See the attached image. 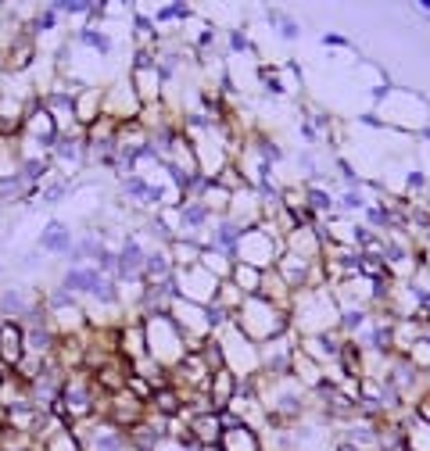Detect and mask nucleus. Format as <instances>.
<instances>
[{
  "label": "nucleus",
  "mask_w": 430,
  "mask_h": 451,
  "mask_svg": "<svg viewBox=\"0 0 430 451\" xmlns=\"http://www.w3.org/2000/svg\"><path fill=\"white\" fill-rule=\"evenodd\" d=\"M233 326L248 336L251 344H269L277 336H287L291 333V308H280L273 301H265L262 294L248 298L237 312H233Z\"/></svg>",
  "instance_id": "obj_1"
},
{
  "label": "nucleus",
  "mask_w": 430,
  "mask_h": 451,
  "mask_svg": "<svg viewBox=\"0 0 430 451\" xmlns=\"http://www.w3.org/2000/svg\"><path fill=\"white\" fill-rule=\"evenodd\" d=\"M337 315H341V305H337L330 287L301 291V294L291 298V329L298 336H312V333H322V329H334Z\"/></svg>",
  "instance_id": "obj_2"
},
{
  "label": "nucleus",
  "mask_w": 430,
  "mask_h": 451,
  "mask_svg": "<svg viewBox=\"0 0 430 451\" xmlns=\"http://www.w3.org/2000/svg\"><path fill=\"white\" fill-rule=\"evenodd\" d=\"M144 333H147V358L161 362V365H176L187 355V341H183V329L176 326L173 312L169 315H154L144 319Z\"/></svg>",
  "instance_id": "obj_3"
},
{
  "label": "nucleus",
  "mask_w": 430,
  "mask_h": 451,
  "mask_svg": "<svg viewBox=\"0 0 430 451\" xmlns=\"http://www.w3.org/2000/svg\"><path fill=\"white\" fill-rule=\"evenodd\" d=\"M0 76H15V79H22V76H29L33 72V65L40 62V40L36 36H29V29H18V33H11L8 40H4V47H0Z\"/></svg>",
  "instance_id": "obj_4"
},
{
  "label": "nucleus",
  "mask_w": 430,
  "mask_h": 451,
  "mask_svg": "<svg viewBox=\"0 0 430 451\" xmlns=\"http://www.w3.org/2000/svg\"><path fill=\"white\" fill-rule=\"evenodd\" d=\"M62 409H65V426H76L83 419L93 416V405H97V387L86 373H69L65 387H62Z\"/></svg>",
  "instance_id": "obj_5"
},
{
  "label": "nucleus",
  "mask_w": 430,
  "mask_h": 451,
  "mask_svg": "<svg viewBox=\"0 0 430 451\" xmlns=\"http://www.w3.org/2000/svg\"><path fill=\"white\" fill-rule=\"evenodd\" d=\"M151 247H154V244L144 237L140 226H129L126 237H122V244H119V272H115L119 283H133V279L144 276V265H147Z\"/></svg>",
  "instance_id": "obj_6"
},
{
  "label": "nucleus",
  "mask_w": 430,
  "mask_h": 451,
  "mask_svg": "<svg viewBox=\"0 0 430 451\" xmlns=\"http://www.w3.org/2000/svg\"><path fill=\"white\" fill-rule=\"evenodd\" d=\"M104 115H112L115 122H133L144 115V104H140L129 76H115L104 86Z\"/></svg>",
  "instance_id": "obj_7"
},
{
  "label": "nucleus",
  "mask_w": 430,
  "mask_h": 451,
  "mask_svg": "<svg viewBox=\"0 0 430 451\" xmlns=\"http://www.w3.org/2000/svg\"><path fill=\"white\" fill-rule=\"evenodd\" d=\"M72 433L79 437L83 451H129L126 433H122V430H115L108 419H97V416H90V419L76 423V426H72Z\"/></svg>",
  "instance_id": "obj_8"
},
{
  "label": "nucleus",
  "mask_w": 430,
  "mask_h": 451,
  "mask_svg": "<svg viewBox=\"0 0 430 451\" xmlns=\"http://www.w3.org/2000/svg\"><path fill=\"white\" fill-rule=\"evenodd\" d=\"M223 279H215L211 272H204L201 265L197 269H187V272H176V298L180 301H190V305H211L215 301V291H219Z\"/></svg>",
  "instance_id": "obj_9"
},
{
  "label": "nucleus",
  "mask_w": 430,
  "mask_h": 451,
  "mask_svg": "<svg viewBox=\"0 0 430 451\" xmlns=\"http://www.w3.org/2000/svg\"><path fill=\"white\" fill-rule=\"evenodd\" d=\"M76 244V230H72V222L58 218V215H50L43 226H40V233H36V247L47 254V258H69Z\"/></svg>",
  "instance_id": "obj_10"
},
{
  "label": "nucleus",
  "mask_w": 430,
  "mask_h": 451,
  "mask_svg": "<svg viewBox=\"0 0 430 451\" xmlns=\"http://www.w3.org/2000/svg\"><path fill=\"white\" fill-rule=\"evenodd\" d=\"M144 416H147V405H144V402H136L129 390H122V394H112V398H108V409H104V416H100V419H108L115 430L129 433L136 423H144Z\"/></svg>",
  "instance_id": "obj_11"
},
{
  "label": "nucleus",
  "mask_w": 430,
  "mask_h": 451,
  "mask_svg": "<svg viewBox=\"0 0 430 451\" xmlns=\"http://www.w3.org/2000/svg\"><path fill=\"white\" fill-rule=\"evenodd\" d=\"M50 161H54V172L76 180V172L83 168V133L79 129L62 133L58 144H54V151H50Z\"/></svg>",
  "instance_id": "obj_12"
},
{
  "label": "nucleus",
  "mask_w": 430,
  "mask_h": 451,
  "mask_svg": "<svg viewBox=\"0 0 430 451\" xmlns=\"http://www.w3.org/2000/svg\"><path fill=\"white\" fill-rule=\"evenodd\" d=\"M58 283H62L69 294H76L79 301H90V298L97 294V287L104 283V272H100L97 265H65Z\"/></svg>",
  "instance_id": "obj_13"
},
{
  "label": "nucleus",
  "mask_w": 430,
  "mask_h": 451,
  "mask_svg": "<svg viewBox=\"0 0 430 451\" xmlns=\"http://www.w3.org/2000/svg\"><path fill=\"white\" fill-rule=\"evenodd\" d=\"M22 358H25V326L22 322H0V365L8 373H15Z\"/></svg>",
  "instance_id": "obj_14"
},
{
  "label": "nucleus",
  "mask_w": 430,
  "mask_h": 451,
  "mask_svg": "<svg viewBox=\"0 0 430 451\" xmlns=\"http://www.w3.org/2000/svg\"><path fill=\"white\" fill-rule=\"evenodd\" d=\"M69 36H72V43H76L79 50H90L93 58H112V54H115V36L108 33L104 25H97V29H90V25H76Z\"/></svg>",
  "instance_id": "obj_15"
},
{
  "label": "nucleus",
  "mask_w": 430,
  "mask_h": 451,
  "mask_svg": "<svg viewBox=\"0 0 430 451\" xmlns=\"http://www.w3.org/2000/svg\"><path fill=\"white\" fill-rule=\"evenodd\" d=\"M248 147H251V154H255L262 165H269V168H284V165H287V151H284V144H280L273 133H265V129H251Z\"/></svg>",
  "instance_id": "obj_16"
},
{
  "label": "nucleus",
  "mask_w": 430,
  "mask_h": 451,
  "mask_svg": "<svg viewBox=\"0 0 430 451\" xmlns=\"http://www.w3.org/2000/svg\"><path fill=\"white\" fill-rule=\"evenodd\" d=\"M315 262H319V258H315ZM273 269H277V276L287 283V291H291V294L308 291V269H312V262H308V258H298V254L284 251V258H280Z\"/></svg>",
  "instance_id": "obj_17"
},
{
  "label": "nucleus",
  "mask_w": 430,
  "mask_h": 451,
  "mask_svg": "<svg viewBox=\"0 0 430 451\" xmlns=\"http://www.w3.org/2000/svg\"><path fill=\"white\" fill-rule=\"evenodd\" d=\"M104 115V86H86L83 93H76V129H90L97 119Z\"/></svg>",
  "instance_id": "obj_18"
},
{
  "label": "nucleus",
  "mask_w": 430,
  "mask_h": 451,
  "mask_svg": "<svg viewBox=\"0 0 430 451\" xmlns=\"http://www.w3.org/2000/svg\"><path fill=\"white\" fill-rule=\"evenodd\" d=\"M334 369H337L341 376H348V380H362V376L369 373V358H366L362 344L351 341V336H344V344H341V355H337Z\"/></svg>",
  "instance_id": "obj_19"
},
{
  "label": "nucleus",
  "mask_w": 430,
  "mask_h": 451,
  "mask_svg": "<svg viewBox=\"0 0 430 451\" xmlns=\"http://www.w3.org/2000/svg\"><path fill=\"white\" fill-rule=\"evenodd\" d=\"M176 276V265H173V258H169V251L165 247H151V254H147V265H144V287H154V283H165V279H173Z\"/></svg>",
  "instance_id": "obj_20"
},
{
  "label": "nucleus",
  "mask_w": 430,
  "mask_h": 451,
  "mask_svg": "<svg viewBox=\"0 0 430 451\" xmlns=\"http://www.w3.org/2000/svg\"><path fill=\"white\" fill-rule=\"evenodd\" d=\"M76 187H79L76 180H69V176H62V172H54V180L43 183L36 208H58V204H65L69 197H76Z\"/></svg>",
  "instance_id": "obj_21"
},
{
  "label": "nucleus",
  "mask_w": 430,
  "mask_h": 451,
  "mask_svg": "<svg viewBox=\"0 0 430 451\" xmlns=\"http://www.w3.org/2000/svg\"><path fill=\"white\" fill-rule=\"evenodd\" d=\"M334 437H344L351 444H359L362 451H376V440H380V423H366V419H355L341 430H334Z\"/></svg>",
  "instance_id": "obj_22"
},
{
  "label": "nucleus",
  "mask_w": 430,
  "mask_h": 451,
  "mask_svg": "<svg viewBox=\"0 0 430 451\" xmlns=\"http://www.w3.org/2000/svg\"><path fill=\"white\" fill-rule=\"evenodd\" d=\"M169 258H173V265H176V272H187V269H197L201 265V254H204V247L194 240V237H176L169 247Z\"/></svg>",
  "instance_id": "obj_23"
},
{
  "label": "nucleus",
  "mask_w": 430,
  "mask_h": 451,
  "mask_svg": "<svg viewBox=\"0 0 430 451\" xmlns=\"http://www.w3.org/2000/svg\"><path fill=\"white\" fill-rule=\"evenodd\" d=\"M54 348H58V329H54V326H33V329H25V355L50 358Z\"/></svg>",
  "instance_id": "obj_24"
},
{
  "label": "nucleus",
  "mask_w": 430,
  "mask_h": 451,
  "mask_svg": "<svg viewBox=\"0 0 430 451\" xmlns=\"http://www.w3.org/2000/svg\"><path fill=\"white\" fill-rule=\"evenodd\" d=\"M65 25V18L58 15V8H54V0L50 4H36V11H33V18L25 22V29H29V36H47V33H54V29H62Z\"/></svg>",
  "instance_id": "obj_25"
},
{
  "label": "nucleus",
  "mask_w": 430,
  "mask_h": 451,
  "mask_svg": "<svg viewBox=\"0 0 430 451\" xmlns=\"http://www.w3.org/2000/svg\"><path fill=\"white\" fill-rule=\"evenodd\" d=\"M183 405H187V398H183V394L169 383V387H158L154 390V398L147 402V409L151 412H158V416H169V419H176L180 412H183Z\"/></svg>",
  "instance_id": "obj_26"
},
{
  "label": "nucleus",
  "mask_w": 430,
  "mask_h": 451,
  "mask_svg": "<svg viewBox=\"0 0 430 451\" xmlns=\"http://www.w3.org/2000/svg\"><path fill=\"white\" fill-rule=\"evenodd\" d=\"M190 433L204 444V447H219V437H223V426H219V412H204V416H194L187 419Z\"/></svg>",
  "instance_id": "obj_27"
},
{
  "label": "nucleus",
  "mask_w": 430,
  "mask_h": 451,
  "mask_svg": "<svg viewBox=\"0 0 430 451\" xmlns=\"http://www.w3.org/2000/svg\"><path fill=\"white\" fill-rule=\"evenodd\" d=\"M219 451H265V447H262V433L258 430L240 426V430H226L219 437Z\"/></svg>",
  "instance_id": "obj_28"
},
{
  "label": "nucleus",
  "mask_w": 430,
  "mask_h": 451,
  "mask_svg": "<svg viewBox=\"0 0 430 451\" xmlns=\"http://www.w3.org/2000/svg\"><path fill=\"white\" fill-rule=\"evenodd\" d=\"M305 204L319 215V218H327L337 211V194L327 187V183H308L305 187Z\"/></svg>",
  "instance_id": "obj_29"
},
{
  "label": "nucleus",
  "mask_w": 430,
  "mask_h": 451,
  "mask_svg": "<svg viewBox=\"0 0 430 451\" xmlns=\"http://www.w3.org/2000/svg\"><path fill=\"white\" fill-rule=\"evenodd\" d=\"M369 322H373V308H369V305H348V308H341V315H337V329H341L344 336H359Z\"/></svg>",
  "instance_id": "obj_30"
},
{
  "label": "nucleus",
  "mask_w": 430,
  "mask_h": 451,
  "mask_svg": "<svg viewBox=\"0 0 430 451\" xmlns=\"http://www.w3.org/2000/svg\"><path fill=\"white\" fill-rule=\"evenodd\" d=\"M40 416H43V412H40V409H36V405H33V402L25 398V402H18V405H11V409H8V426H11L15 433L29 437V433L36 430Z\"/></svg>",
  "instance_id": "obj_31"
},
{
  "label": "nucleus",
  "mask_w": 430,
  "mask_h": 451,
  "mask_svg": "<svg viewBox=\"0 0 430 451\" xmlns=\"http://www.w3.org/2000/svg\"><path fill=\"white\" fill-rule=\"evenodd\" d=\"M262 269H255V265H248V262H233V272H230V283L244 294V298H255L258 291H262Z\"/></svg>",
  "instance_id": "obj_32"
},
{
  "label": "nucleus",
  "mask_w": 430,
  "mask_h": 451,
  "mask_svg": "<svg viewBox=\"0 0 430 451\" xmlns=\"http://www.w3.org/2000/svg\"><path fill=\"white\" fill-rule=\"evenodd\" d=\"M233 390H237V376H233L230 369H223V373L211 376V383H208V402L215 405V412H223V409L230 405Z\"/></svg>",
  "instance_id": "obj_33"
},
{
  "label": "nucleus",
  "mask_w": 430,
  "mask_h": 451,
  "mask_svg": "<svg viewBox=\"0 0 430 451\" xmlns=\"http://www.w3.org/2000/svg\"><path fill=\"white\" fill-rule=\"evenodd\" d=\"M147 190H151V176H147V172H136V176H129V180L119 183V197H122L129 208H140V211H144Z\"/></svg>",
  "instance_id": "obj_34"
},
{
  "label": "nucleus",
  "mask_w": 430,
  "mask_h": 451,
  "mask_svg": "<svg viewBox=\"0 0 430 451\" xmlns=\"http://www.w3.org/2000/svg\"><path fill=\"white\" fill-rule=\"evenodd\" d=\"M334 194H337V211H334V215H348V218H355V215H362V211L369 208L362 187H337Z\"/></svg>",
  "instance_id": "obj_35"
},
{
  "label": "nucleus",
  "mask_w": 430,
  "mask_h": 451,
  "mask_svg": "<svg viewBox=\"0 0 430 451\" xmlns=\"http://www.w3.org/2000/svg\"><path fill=\"white\" fill-rule=\"evenodd\" d=\"M126 440H129V451H158V447H161V437H158L147 423H136V426L126 433Z\"/></svg>",
  "instance_id": "obj_36"
},
{
  "label": "nucleus",
  "mask_w": 430,
  "mask_h": 451,
  "mask_svg": "<svg viewBox=\"0 0 430 451\" xmlns=\"http://www.w3.org/2000/svg\"><path fill=\"white\" fill-rule=\"evenodd\" d=\"M201 269H204V272H211L215 279H230V272H233V262H230L226 254H219V251L204 247V254H201Z\"/></svg>",
  "instance_id": "obj_37"
},
{
  "label": "nucleus",
  "mask_w": 430,
  "mask_h": 451,
  "mask_svg": "<svg viewBox=\"0 0 430 451\" xmlns=\"http://www.w3.org/2000/svg\"><path fill=\"white\" fill-rule=\"evenodd\" d=\"M201 358H204V365H208L211 376L226 369V351H223V344H219V336H208L204 348H201Z\"/></svg>",
  "instance_id": "obj_38"
},
{
  "label": "nucleus",
  "mask_w": 430,
  "mask_h": 451,
  "mask_svg": "<svg viewBox=\"0 0 430 451\" xmlns=\"http://www.w3.org/2000/svg\"><path fill=\"white\" fill-rule=\"evenodd\" d=\"M226 54H255V40L248 36V25H233L230 33H226Z\"/></svg>",
  "instance_id": "obj_39"
},
{
  "label": "nucleus",
  "mask_w": 430,
  "mask_h": 451,
  "mask_svg": "<svg viewBox=\"0 0 430 451\" xmlns=\"http://www.w3.org/2000/svg\"><path fill=\"white\" fill-rule=\"evenodd\" d=\"M327 172H330V176L337 172V176L344 180V187H362V176H359V168H355V165H351L344 154H334V161H330V168H327Z\"/></svg>",
  "instance_id": "obj_40"
},
{
  "label": "nucleus",
  "mask_w": 430,
  "mask_h": 451,
  "mask_svg": "<svg viewBox=\"0 0 430 451\" xmlns=\"http://www.w3.org/2000/svg\"><path fill=\"white\" fill-rule=\"evenodd\" d=\"M43 369H47V358H40V355H25L22 362H18V369H15V376L29 387L33 380H40L43 376Z\"/></svg>",
  "instance_id": "obj_41"
},
{
  "label": "nucleus",
  "mask_w": 430,
  "mask_h": 451,
  "mask_svg": "<svg viewBox=\"0 0 430 451\" xmlns=\"http://www.w3.org/2000/svg\"><path fill=\"white\" fill-rule=\"evenodd\" d=\"M244 301H248V298H244V294H240V291L230 283V279H223V283H219V291H215V305H223L226 312H237Z\"/></svg>",
  "instance_id": "obj_42"
},
{
  "label": "nucleus",
  "mask_w": 430,
  "mask_h": 451,
  "mask_svg": "<svg viewBox=\"0 0 430 451\" xmlns=\"http://www.w3.org/2000/svg\"><path fill=\"white\" fill-rule=\"evenodd\" d=\"M273 33H277V36H280V40H284V43H298V40H301V33H305V29H301V18H294V15H287V11H284V15H280V22H277V29H273Z\"/></svg>",
  "instance_id": "obj_43"
},
{
  "label": "nucleus",
  "mask_w": 430,
  "mask_h": 451,
  "mask_svg": "<svg viewBox=\"0 0 430 451\" xmlns=\"http://www.w3.org/2000/svg\"><path fill=\"white\" fill-rule=\"evenodd\" d=\"M90 4H93V0H54V8H58V15H62L65 22H69V18H83V22H86Z\"/></svg>",
  "instance_id": "obj_44"
},
{
  "label": "nucleus",
  "mask_w": 430,
  "mask_h": 451,
  "mask_svg": "<svg viewBox=\"0 0 430 451\" xmlns=\"http://www.w3.org/2000/svg\"><path fill=\"white\" fill-rule=\"evenodd\" d=\"M298 140H301L305 147H312V151L322 144V133L315 129V122H312L308 111H301V119H298Z\"/></svg>",
  "instance_id": "obj_45"
},
{
  "label": "nucleus",
  "mask_w": 430,
  "mask_h": 451,
  "mask_svg": "<svg viewBox=\"0 0 430 451\" xmlns=\"http://www.w3.org/2000/svg\"><path fill=\"white\" fill-rule=\"evenodd\" d=\"M405 358L419 369V373H426L430 369V336H423V341H416L409 351H405Z\"/></svg>",
  "instance_id": "obj_46"
},
{
  "label": "nucleus",
  "mask_w": 430,
  "mask_h": 451,
  "mask_svg": "<svg viewBox=\"0 0 430 451\" xmlns=\"http://www.w3.org/2000/svg\"><path fill=\"white\" fill-rule=\"evenodd\" d=\"M126 390L133 394V398H136V402H144V405H147V402L154 398V383H151V380H144L140 373H133V376L126 380Z\"/></svg>",
  "instance_id": "obj_47"
},
{
  "label": "nucleus",
  "mask_w": 430,
  "mask_h": 451,
  "mask_svg": "<svg viewBox=\"0 0 430 451\" xmlns=\"http://www.w3.org/2000/svg\"><path fill=\"white\" fill-rule=\"evenodd\" d=\"M402 190H405V197H412V201H416V197H423L430 187H426V176L419 172V168H409V172H405V187H402Z\"/></svg>",
  "instance_id": "obj_48"
},
{
  "label": "nucleus",
  "mask_w": 430,
  "mask_h": 451,
  "mask_svg": "<svg viewBox=\"0 0 430 451\" xmlns=\"http://www.w3.org/2000/svg\"><path fill=\"white\" fill-rule=\"evenodd\" d=\"M43 262H47V254H43L40 247H33V251H25V254L18 258V269H22L25 276H36V272L43 269Z\"/></svg>",
  "instance_id": "obj_49"
},
{
  "label": "nucleus",
  "mask_w": 430,
  "mask_h": 451,
  "mask_svg": "<svg viewBox=\"0 0 430 451\" xmlns=\"http://www.w3.org/2000/svg\"><path fill=\"white\" fill-rule=\"evenodd\" d=\"M319 43H322V47H330V50H348V47H351V40H348L344 33H322Z\"/></svg>",
  "instance_id": "obj_50"
},
{
  "label": "nucleus",
  "mask_w": 430,
  "mask_h": 451,
  "mask_svg": "<svg viewBox=\"0 0 430 451\" xmlns=\"http://www.w3.org/2000/svg\"><path fill=\"white\" fill-rule=\"evenodd\" d=\"M359 126H366V129H388V119H380L376 111H362V115L355 119Z\"/></svg>",
  "instance_id": "obj_51"
},
{
  "label": "nucleus",
  "mask_w": 430,
  "mask_h": 451,
  "mask_svg": "<svg viewBox=\"0 0 430 451\" xmlns=\"http://www.w3.org/2000/svg\"><path fill=\"white\" fill-rule=\"evenodd\" d=\"M412 11H419V15H430V0H416V4H412Z\"/></svg>",
  "instance_id": "obj_52"
},
{
  "label": "nucleus",
  "mask_w": 430,
  "mask_h": 451,
  "mask_svg": "<svg viewBox=\"0 0 430 451\" xmlns=\"http://www.w3.org/2000/svg\"><path fill=\"white\" fill-rule=\"evenodd\" d=\"M158 451H187V447H180L176 440H161V447Z\"/></svg>",
  "instance_id": "obj_53"
},
{
  "label": "nucleus",
  "mask_w": 430,
  "mask_h": 451,
  "mask_svg": "<svg viewBox=\"0 0 430 451\" xmlns=\"http://www.w3.org/2000/svg\"><path fill=\"white\" fill-rule=\"evenodd\" d=\"M419 136H423V140H430V126H426V129H419Z\"/></svg>",
  "instance_id": "obj_54"
},
{
  "label": "nucleus",
  "mask_w": 430,
  "mask_h": 451,
  "mask_svg": "<svg viewBox=\"0 0 430 451\" xmlns=\"http://www.w3.org/2000/svg\"><path fill=\"white\" fill-rule=\"evenodd\" d=\"M426 291H430V269H426Z\"/></svg>",
  "instance_id": "obj_55"
},
{
  "label": "nucleus",
  "mask_w": 430,
  "mask_h": 451,
  "mask_svg": "<svg viewBox=\"0 0 430 451\" xmlns=\"http://www.w3.org/2000/svg\"><path fill=\"white\" fill-rule=\"evenodd\" d=\"M0 62H4V58H0Z\"/></svg>",
  "instance_id": "obj_56"
}]
</instances>
